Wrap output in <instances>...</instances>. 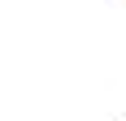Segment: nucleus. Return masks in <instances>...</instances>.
Here are the masks:
<instances>
[]
</instances>
